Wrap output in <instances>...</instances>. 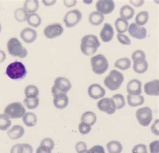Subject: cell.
I'll return each mask as SVG.
<instances>
[{
	"instance_id": "18",
	"label": "cell",
	"mask_w": 159,
	"mask_h": 153,
	"mask_svg": "<svg viewBox=\"0 0 159 153\" xmlns=\"http://www.w3.org/2000/svg\"><path fill=\"white\" fill-rule=\"evenodd\" d=\"M144 92L150 96H159V81L154 79L148 81L144 85Z\"/></svg>"
},
{
	"instance_id": "45",
	"label": "cell",
	"mask_w": 159,
	"mask_h": 153,
	"mask_svg": "<svg viewBox=\"0 0 159 153\" xmlns=\"http://www.w3.org/2000/svg\"><path fill=\"white\" fill-rule=\"evenodd\" d=\"M75 150H76L77 153L81 152L83 151L87 150V144L85 142L83 141L78 142L76 145H75Z\"/></svg>"
},
{
	"instance_id": "17",
	"label": "cell",
	"mask_w": 159,
	"mask_h": 153,
	"mask_svg": "<svg viewBox=\"0 0 159 153\" xmlns=\"http://www.w3.org/2000/svg\"><path fill=\"white\" fill-rule=\"evenodd\" d=\"M127 92L130 96H139L142 93V83L138 79L129 81L126 87Z\"/></svg>"
},
{
	"instance_id": "16",
	"label": "cell",
	"mask_w": 159,
	"mask_h": 153,
	"mask_svg": "<svg viewBox=\"0 0 159 153\" xmlns=\"http://www.w3.org/2000/svg\"><path fill=\"white\" fill-rule=\"evenodd\" d=\"M20 38L24 43L30 44L34 43L37 38V32L30 28H26L20 32Z\"/></svg>"
},
{
	"instance_id": "23",
	"label": "cell",
	"mask_w": 159,
	"mask_h": 153,
	"mask_svg": "<svg viewBox=\"0 0 159 153\" xmlns=\"http://www.w3.org/2000/svg\"><path fill=\"white\" fill-rule=\"evenodd\" d=\"M134 10L128 5H124L121 7L120 10V15L121 16V18L126 20V21L131 20L134 17Z\"/></svg>"
},
{
	"instance_id": "36",
	"label": "cell",
	"mask_w": 159,
	"mask_h": 153,
	"mask_svg": "<svg viewBox=\"0 0 159 153\" xmlns=\"http://www.w3.org/2000/svg\"><path fill=\"white\" fill-rule=\"evenodd\" d=\"M39 97L35 98H27L26 97L24 99V103L25 106L29 110H34L37 108L38 106H39Z\"/></svg>"
},
{
	"instance_id": "5",
	"label": "cell",
	"mask_w": 159,
	"mask_h": 153,
	"mask_svg": "<svg viewBox=\"0 0 159 153\" xmlns=\"http://www.w3.org/2000/svg\"><path fill=\"white\" fill-rule=\"evenodd\" d=\"M91 65L94 73L102 75L105 73L109 68V63L106 57L102 55H98L91 57Z\"/></svg>"
},
{
	"instance_id": "43",
	"label": "cell",
	"mask_w": 159,
	"mask_h": 153,
	"mask_svg": "<svg viewBox=\"0 0 159 153\" xmlns=\"http://www.w3.org/2000/svg\"><path fill=\"white\" fill-rule=\"evenodd\" d=\"M149 149L150 153H158L159 152V141L154 140L149 145Z\"/></svg>"
},
{
	"instance_id": "14",
	"label": "cell",
	"mask_w": 159,
	"mask_h": 153,
	"mask_svg": "<svg viewBox=\"0 0 159 153\" xmlns=\"http://www.w3.org/2000/svg\"><path fill=\"white\" fill-rule=\"evenodd\" d=\"M87 92H88L89 96L91 99L95 100L103 97L106 95V90L101 85L98 83L91 85L89 87Z\"/></svg>"
},
{
	"instance_id": "51",
	"label": "cell",
	"mask_w": 159,
	"mask_h": 153,
	"mask_svg": "<svg viewBox=\"0 0 159 153\" xmlns=\"http://www.w3.org/2000/svg\"><path fill=\"white\" fill-rule=\"evenodd\" d=\"M51 151H52L48 149V148H47L40 146L39 148H37L36 153H52Z\"/></svg>"
},
{
	"instance_id": "12",
	"label": "cell",
	"mask_w": 159,
	"mask_h": 153,
	"mask_svg": "<svg viewBox=\"0 0 159 153\" xmlns=\"http://www.w3.org/2000/svg\"><path fill=\"white\" fill-rule=\"evenodd\" d=\"M96 9L100 14L108 15L111 14L115 9V3L111 0H99L96 3Z\"/></svg>"
},
{
	"instance_id": "22",
	"label": "cell",
	"mask_w": 159,
	"mask_h": 153,
	"mask_svg": "<svg viewBox=\"0 0 159 153\" xmlns=\"http://www.w3.org/2000/svg\"><path fill=\"white\" fill-rule=\"evenodd\" d=\"M105 17L102 14H100L98 11H93L89 16V22L93 26H98L101 25L104 21Z\"/></svg>"
},
{
	"instance_id": "41",
	"label": "cell",
	"mask_w": 159,
	"mask_h": 153,
	"mask_svg": "<svg viewBox=\"0 0 159 153\" xmlns=\"http://www.w3.org/2000/svg\"><path fill=\"white\" fill-rule=\"evenodd\" d=\"M79 131L80 132V133L83 134V135H86L87 134H89V132L91 130V126L86 124L85 123L81 122L79 124Z\"/></svg>"
},
{
	"instance_id": "10",
	"label": "cell",
	"mask_w": 159,
	"mask_h": 153,
	"mask_svg": "<svg viewBox=\"0 0 159 153\" xmlns=\"http://www.w3.org/2000/svg\"><path fill=\"white\" fill-rule=\"evenodd\" d=\"M64 32L63 27L60 24H52L44 28V34L48 39H53L62 35Z\"/></svg>"
},
{
	"instance_id": "4",
	"label": "cell",
	"mask_w": 159,
	"mask_h": 153,
	"mask_svg": "<svg viewBox=\"0 0 159 153\" xmlns=\"http://www.w3.org/2000/svg\"><path fill=\"white\" fill-rule=\"evenodd\" d=\"M7 51L10 55L20 59H24L28 55V51L17 38H11L7 44Z\"/></svg>"
},
{
	"instance_id": "30",
	"label": "cell",
	"mask_w": 159,
	"mask_h": 153,
	"mask_svg": "<svg viewBox=\"0 0 159 153\" xmlns=\"http://www.w3.org/2000/svg\"><path fill=\"white\" fill-rule=\"evenodd\" d=\"M149 18V14L148 11H142L139 12L136 16L135 24L139 26H143L148 22Z\"/></svg>"
},
{
	"instance_id": "29",
	"label": "cell",
	"mask_w": 159,
	"mask_h": 153,
	"mask_svg": "<svg viewBox=\"0 0 159 153\" xmlns=\"http://www.w3.org/2000/svg\"><path fill=\"white\" fill-rule=\"evenodd\" d=\"M115 67L122 71H125L130 68L131 66V61L127 57H124L119 59L115 62Z\"/></svg>"
},
{
	"instance_id": "26",
	"label": "cell",
	"mask_w": 159,
	"mask_h": 153,
	"mask_svg": "<svg viewBox=\"0 0 159 153\" xmlns=\"http://www.w3.org/2000/svg\"><path fill=\"white\" fill-rule=\"evenodd\" d=\"M39 7V2L36 0H27L24 2V9L28 14H34Z\"/></svg>"
},
{
	"instance_id": "47",
	"label": "cell",
	"mask_w": 159,
	"mask_h": 153,
	"mask_svg": "<svg viewBox=\"0 0 159 153\" xmlns=\"http://www.w3.org/2000/svg\"><path fill=\"white\" fill-rule=\"evenodd\" d=\"M22 144H17L11 147L10 153H22Z\"/></svg>"
},
{
	"instance_id": "8",
	"label": "cell",
	"mask_w": 159,
	"mask_h": 153,
	"mask_svg": "<svg viewBox=\"0 0 159 153\" xmlns=\"http://www.w3.org/2000/svg\"><path fill=\"white\" fill-rule=\"evenodd\" d=\"M136 117L138 122L141 126L147 127L150 124L152 120V111L149 107H141L136 111Z\"/></svg>"
},
{
	"instance_id": "31",
	"label": "cell",
	"mask_w": 159,
	"mask_h": 153,
	"mask_svg": "<svg viewBox=\"0 0 159 153\" xmlns=\"http://www.w3.org/2000/svg\"><path fill=\"white\" fill-rule=\"evenodd\" d=\"M115 26L118 34H124L125 32H127L129 24L126 20H123L121 18H118L115 22Z\"/></svg>"
},
{
	"instance_id": "52",
	"label": "cell",
	"mask_w": 159,
	"mask_h": 153,
	"mask_svg": "<svg viewBox=\"0 0 159 153\" xmlns=\"http://www.w3.org/2000/svg\"><path fill=\"white\" fill-rule=\"evenodd\" d=\"M57 2L56 0H51V1H48V0H43V3L46 6H51L54 4H55V3Z\"/></svg>"
},
{
	"instance_id": "3",
	"label": "cell",
	"mask_w": 159,
	"mask_h": 153,
	"mask_svg": "<svg viewBox=\"0 0 159 153\" xmlns=\"http://www.w3.org/2000/svg\"><path fill=\"white\" fill-rule=\"evenodd\" d=\"M124 80V77L122 73L117 70H112L104 79V85L110 91H116L122 85Z\"/></svg>"
},
{
	"instance_id": "32",
	"label": "cell",
	"mask_w": 159,
	"mask_h": 153,
	"mask_svg": "<svg viewBox=\"0 0 159 153\" xmlns=\"http://www.w3.org/2000/svg\"><path fill=\"white\" fill-rule=\"evenodd\" d=\"M24 93L27 98L38 97L39 95V89L34 85H29L25 88Z\"/></svg>"
},
{
	"instance_id": "7",
	"label": "cell",
	"mask_w": 159,
	"mask_h": 153,
	"mask_svg": "<svg viewBox=\"0 0 159 153\" xmlns=\"http://www.w3.org/2000/svg\"><path fill=\"white\" fill-rule=\"evenodd\" d=\"M72 88V84L69 79L59 77L54 80V84L52 88V96H54L59 93H66Z\"/></svg>"
},
{
	"instance_id": "34",
	"label": "cell",
	"mask_w": 159,
	"mask_h": 153,
	"mask_svg": "<svg viewBox=\"0 0 159 153\" xmlns=\"http://www.w3.org/2000/svg\"><path fill=\"white\" fill-rule=\"evenodd\" d=\"M111 100L114 102L116 110H121L125 106V101L123 95L118 93L113 96Z\"/></svg>"
},
{
	"instance_id": "38",
	"label": "cell",
	"mask_w": 159,
	"mask_h": 153,
	"mask_svg": "<svg viewBox=\"0 0 159 153\" xmlns=\"http://www.w3.org/2000/svg\"><path fill=\"white\" fill-rule=\"evenodd\" d=\"M132 59L134 62L146 60V55L143 51L137 50L133 52L132 55Z\"/></svg>"
},
{
	"instance_id": "49",
	"label": "cell",
	"mask_w": 159,
	"mask_h": 153,
	"mask_svg": "<svg viewBox=\"0 0 159 153\" xmlns=\"http://www.w3.org/2000/svg\"><path fill=\"white\" fill-rule=\"evenodd\" d=\"M63 3L66 7H73L76 6L77 1L76 0H70V1L69 0H65V1H63Z\"/></svg>"
},
{
	"instance_id": "28",
	"label": "cell",
	"mask_w": 159,
	"mask_h": 153,
	"mask_svg": "<svg viewBox=\"0 0 159 153\" xmlns=\"http://www.w3.org/2000/svg\"><path fill=\"white\" fill-rule=\"evenodd\" d=\"M37 116L32 112H27L23 116V122L24 124L28 127H33L37 124Z\"/></svg>"
},
{
	"instance_id": "37",
	"label": "cell",
	"mask_w": 159,
	"mask_h": 153,
	"mask_svg": "<svg viewBox=\"0 0 159 153\" xmlns=\"http://www.w3.org/2000/svg\"><path fill=\"white\" fill-rule=\"evenodd\" d=\"M11 122L5 114H0V130L5 131L11 126Z\"/></svg>"
},
{
	"instance_id": "40",
	"label": "cell",
	"mask_w": 159,
	"mask_h": 153,
	"mask_svg": "<svg viewBox=\"0 0 159 153\" xmlns=\"http://www.w3.org/2000/svg\"><path fill=\"white\" fill-rule=\"evenodd\" d=\"M132 153H148L147 146L144 144H136L132 148Z\"/></svg>"
},
{
	"instance_id": "50",
	"label": "cell",
	"mask_w": 159,
	"mask_h": 153,
	"mask_svg": "<svg viewBox=\"0 0 159 153\" xmlns=\"http://www.w3.org/2000/svg\"><path fill=\"white\" fill-rule=\"evenodd\" d=\"M129 3H130L133 6H134L136 7H139L144 5V1H143V0H134V1L130 0V1H129Z\"/></svg>"
},
{
	"instance_id": "25",
	"label": "cell",
	"mask_w": 159,
	"mask_h": 153,
	"mask_svg": "<svg viewBox=\"0 0 159 153\" xmlns=\"http://www.w3.org/2000/svg\"><path fill=\"white\" fill-rule=\"evenodd\" d=\"M106 146L109 153H122L123 151L122 143L117 140H111L109 142Z\"/></svg>"
},
{
	"instance_id": "6",
	"label": "cell",
	"mask_w": 159,
	"mask_h": 153,
	"mask_svg": "<svg viewBox=\"0 0 159 153\" xmlns=\"http://www.w3.org/2000/svg\"><path fill=\"white\" fill-rule=\"evenodd\" d=\"M26 114V109L20 102L10 103L4 110V114L11 119H18Z\"/></svg>"
},
{
	"instance_id": "46",
	"label": "cell",
	"mask_w": 159,
	"mask_h": 153,
	"mask_svg": "<svg viewBox=\"0 0 159 153\" xmlns=\"http://www.w3.org/2000/svg\"><path fill=\"white\" fill-rule=\"evenodd\" d=\"M159 119H157L155 120V122H154L153 124L152 125L151 127V131L154 134H155L156 136L159 135Z\"/></svg>"
},
{
	"instance_id": "9",
	"label": "cell",
	"mask_w": 159,
	"mask_h": 153,
	"mask_svg": "<svg viewBox=\"0 0 159 153\" xmlns=\"http://www.w3.org/2000/svg\"><path fill=\"white\" fill-rule=\"evenodd\" d=\"M81 19V12L79 10H73L68 11L65 14L63 20L66 28H72L77 25Z\"/></svg>"
},
{
	"instance_id": "2",
	"label": "cell",
	"mask_w": 159,
	"mask_h": 153,
	"mask_svg": "<svg viewBox=\"0 0 159 153\" xmlns=\"http://www.w3.org/2000/svg\"><path fill=\"white\" fill-rule=\"evenodd\" d=\"M6 73L12 80H20L26 77L27 70L22 63L15 61L7 66Z\"/></svg>"
},
{
	"instance_id": "35",
	"label": "cell",
	"mask_w": 159,
	"mask_h": 153,
	"mask_svg": "<svg viewBox=\"0 0 159 153\" xmlns=\"http://www.w3.org/2000/svg\"><path fill=\"white\" fill-rule=\"evenodd\" d=\"M28 14L24 8H18L14 11V17L18 22H24L27 21Z\"/></svg>"
},
{
	"instance_id": "20",
	"label": "cell",
	"mask_w": 159,
	"mask_h": 153,
	"mask_svg": "<svg viewBox=\"0 0 159 153\" xmlns=\"http://www.w3.org/2000/svg\"><path fill=\"white\" fill-rule=\"evenodd\" d=\"M24 128L20 125H14L8 131L7 136L11 140H18L24 134Z\"/></svg>"
},
{
	"instance_id": "44",
	"label": "cell",
	"mask_w": 159,
	"mask_h": 153,
	"mask_svg": "<svg viewBox=\"0 0 159 153\" xmlns=\"http://www.w3.org/2000/svg\"><path fill=\"white\" fill-rule=\"evenodd\" d=\"M87 153H106L104 148L101 145H95L87 150Z\"/></svg>"
},
{
	"instance_id": "54",
	"label": "cell",
	"mask_w": 159,
	"mask_h": 153,
	"mask_svg": "<svg viewBox=\"0 0 159 153\" xmlns=\"http://www.w3.org/2000/svg\"><path fill=\"white\" fill-rule=\"evenodd\" d=\"M83 2H84V3H89V4H90V3H91L92 2H93V1H89V2H88V1H83Z\"/></svg>"
},
{
	"instance_id": "39",
	"label": "cell",
	"mask_w": 159,
	"mask_h": 153,
	"mask_svg": "<svg viewBox=\"0 0 159 153\" xmlns=\"http://www.w3.org/2000/svg\"><path fill=\"white\" fill-rule=\"evenodd\" d=\"M40 146L48 148L51 151L53 150L54 147V140L50 138H45L40 142Z\"/></svg>"
},
{
	"instance_id": "33",
	"label": "cell",
	"mask_w": 159,
	"mask_h": 153,
	"mask_svg": "<svg viewBox=\"0 0 159 153\" xmlns=\"http://www.w3.org/2000/svg\"><path fill=\"white\" fill-rule=\"evenodd\" d=\"M27 22L28 25H30L34 28L39 27L42 22V19L40 16L36 13L28 14L27 18Z\"/></svg>"
},
{
	"instance_id": "56",
	"label": "cell",
	"mask_w": 159,
	"mask_h": 153,
	"mask_svg": "<svg viewBox=\"0 0 159 153\" xmlns=\"http://www.w3.org/2000/svg\"><path fill=\"white\" fill-rule=\"evenodd\" d=\"M1 30H2V25L1 24H0V32H1Z\"/></svg>"
},
{
	"instance_id": "42",
	"label": "cell",
	"mask_w": 159,
	"mask_h": 153,
	"mask_svg": "<svg viewBox=\"0 0 159 153\" xmlns=\"http://www.w3.org/2000/svg\"><path fill=\"white\" fill-rule=\"evenodd\" d=\"M117 38H118L119 42L123 45H130L131 41L129 37L124 34H118L117 35Z\"/></svg>"
},
{
	"instance_id": "48",
	"label": "cell",
	"mask_w": 159,
	"mask_h": 153,
	"mask_svg": "<svg viewBox=\"0 0 159 153\" xmlns=\"http://www.w3.org/2000/svg\"><path fill=\"white\" fill-rule=\"evenodd\" d=\"M22 153H33V148L28 144H22Z\"/></svg>"
},
{
	"instance_id": "15",
	"label": "cell",
	"mask_w": 159,
	"mask_h": 153,
	"mask_svg": "<svg viewBox=\"0 0 159 153\" xmlns=\"http://www.w3.org/2000/svg\"><path fill=\"white\" fill-rule=\"evenodd\" d=\"M100 37L103 43H110L114 38V30L112 26L109 23H105L100 32Z\"/></svg>"
},
{
	"instance_id": "24",
	"label": "cell",
	"mask_w": 159,
	"mask_h": 153,
	"mask_svg": "<svg viewBox=\"0 0 159 153\" xmlns=\"http://www.w3.org/2000/svg\"><path fill=\"white\" fill-rule=\"evenodd\" d=\"M127 101L128 105L130 107H138L144 104V97L142 95H139V96H130V95H128Z\"/></svg>"
},
{
	"instance_id": "27",
	"label": "cell",
	"mask_w": 159,
	"mask_h": 153,
	"mask_svg": "<svg viewBox=\"0 0 159 153\" xmlns=\"http://www.w3.org/2000/svg\"><path fill=\"white\" fill-rule=\"evenodd\" d=\"M148 64L146 60L134 62L133 69L138 74H143L148 70Z\"/></svg>"
},
{
	"instance_id": "21",
	"label": "cell",
	"mask_w": 159,
	"mask_h": 153,
	"mask_svg": "<svg viewBox=\"0 0 159 153\" xmlns=\"http://www.w3.org/2000/svg\"><path fill=\"white\" fill-rule=\"evenodd\" d=\"M81 121V122L85 123L87 125L92 126L97 121V116L93 111H87L82 114Z\"/></svg>"
},
{
	"instance_id": "19",
	"label": "cell",
	"mask_w": 159,
	"mask_h": 153,
	"mask_svg": "<svg viewBox=\"0 0 159 153\" xmlns=\"http://www.w3.org/2000/svg\"><path fill=\"white\" fill-rule=\"evenodd\" d=\"M69 97L66 93H59L54 96L53 103L57 109L62 110L67 107L69 104Z\"/></svg>"
},
{
	"instance_id": "53",
	"label": "cell",
	"mask_w": 159,
	"mask_h": 153,
	"mask_svg": "<svg viewBox=\"0 0 159 153\" xmlns=\"http://www.w3.org/2000/svg\"><path fill=\"white\" fill-rule=\"evenodd\" d=\"M6 55L4 51H0V63H3V62L6 60Z\"/></svg>"
},
{
	"instance_id": "1",
	"label": "cell",
	"mask_w": 159,
	"mask_h": 153,
	"mask_svg": "<svg viewBox=\"0 0 159 153\" xmlns=\"http://www.w3.org/2000/svg\"><path fill=\"white\" fill-rule=\"evenodd\" d=\"M98 38L93 34H88L83 36L81 43V51L83 55L91 56L97 52L100 47Z\"/></svg>"
},
{
	"instance_id": "55",
	"label": "cell",
	"mask_w": 159,
	"mask_h": 153,
	"mask_svg": "<svg viewBox=\"0 0 159 153\" xmlns=\"http://www.w3.org/2000/svg\"><path fill=\"white\" fill-rule=\"evenodd\" d=\"M87 150H85V151H83L79 152V153H87Z\"/></svg>"
},
{
	"instance_id": "13",
	"label": "cell",
	"mask_w": 159,
	"mask_h": 153,
	"mask_svg": "<svg viewBox=\"0 0 159 153\" xmlns=\"http://www.w3.org/2000/svg\"><path fill=\"white\" fill-rule=\"evenodd\" d=\"M128 32L132 38L139 40H143L147 36V30L144 26H139L135 23H132L128 26Z\"/></svg>"
},
{
	"instance_id": "11",
	"label": "cell",
	"mask_w": 159,
	"mask_h": 153,
	"mask_svg": "<svg viewBox=\"0 0 159 153\" xmlns=\"http://www.w3.org/2000/svg\"><path fill=\"white\" fill-rule=\"evenodd\" d=\"M98 109L107 114L112 115L116 111V107L111 98H103L98 102Z\"/></svg>"
}]
</instances>
